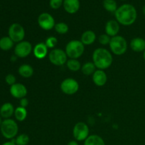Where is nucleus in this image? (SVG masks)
<instances>
[{
    "mask_svg": "<svg viewBox=\"0 0 145 145\" xmlns=\"http://www.w3.org/2000/svg\"><path fill=\"white\" fill-rule=\"evenodd\" d=\"M114 14L116 21L125 26L133 25L137 18V9L134 6L130 4H124L120 6Z\"/></svg>",
    "mask_w": 145,
    "mask_h": 145,
    "instance_id": "nucleus-1",
    "label": "nucleus"
},
{
    "mask_svg": "<svg viewBox=\"0 0 145 145\" xmlns=\"http://www.w3.org/2000/svg\"><path fill=\"white\" fill-rule=\"evenodd\" d=\"M92 60L97 69L105 70L111 66L113 57L111 52L106 48H99L93 51Z\"/></svg>",
    "mask_w": 145,
    "mask_h": 145,
    "instance_id": "nucleus-2",
    "label": "nucleus"
},
{
    "mask_svg": "<svg viewBox=\"0 0 145 145\" xmlns=\"http://www.w3.org/2000/svg\"><path fill=\"white\" fill-rule=\"evenodd\" d=\"M0 131L4 138L7 140H13L18 135V124L13 119H4L0 125Z\"/></svg>",
    "mask_w": 145,
    "mask_h": 145,
    "instance_id": "nucleus-3",
    "label": "nucleus"
},
{
    "mask_svg": "<svg viewBox=\"0 0 145 145\" xmlns=\"http://www.w3.org/2000/svg\"><path fill=\"white\" fill-rule=\"evenodd\" d=\"M65 50L69 59H78L84 52L85 45L81 40H72L67 44Z\"/></svg>",
    "mask_w": 145,
    "mask_h": 145,
    "instance_id": "nucleus-4",
    "label": "nucleus"
},
{
    "mask_svg": "<svg viewBox=\"0 0 145 145\" xmlns=\"http://www.w3.org/2000/svg\"><path fill=\"white\" fill-rule=\"evenodd\" d=\"M109 48L112 53L114 55L118 56L123 55L127 50V42L124 37L118 35L112 37L109 44Z\"/></svg>",
    "mask_w": 145,
    "mask_h": 145,
    "instance_id": "nucleus-5",
    "label": "nucleus"
},
{
    "mask_svg": "<svg viewBox=\"0 0 145 145\" xmlns=\"http://www.w3.org/2000/svg\"><path fill=\"white\" fill-rule=\"evenodd\" d=\"M67 55L65 50L59 48L52 49L48 54V58L52 65L55 66H62L67 62Z\"/></svg>",
    "mask_w": 145,
    "mask_h": 145,
    "instance_id": "nucleus-6",
    "label": "nucleus"
},
{
    "mask_svg": "<svg viewBox=\"0 0 145 145\" xmlns=\"http://www.w3.org/2000/svg\"><path fill=\"white\" fill-rule=\"evenodd\" d=\"M8 36L14 41V42H21L24 40L25 35L24 28L18 23L12 24L9 26L8 30Z\"/></svg>",
    "mask_w": 145,
    "mask_h": 145,
    "instance_id": "nucleus-7",
    "label": "nucleus"
},
{
    "mask_svg": "<svg viewBox=\"0 0 145 145\" xmlns=\"http://www.w3.org/2000/svg\"><path fill=\"white\" fill-rule=\"evenodd\" d=\"M72 133L76 141H85L89 136V126L84 122H79L74 126Z\"/></svg>",
    "mask_w": 145,
    "mask_h": 145,
    "instance_id": "nucleus-8",
    "label": "nucleus"
},
{
    "mask_svg": "<svg viewBox=\"0 0 145 145\" xmlns=\"http://www.w3.org/2000/svg\"><path fill=\"white\" fill-rule=\"evenodd\" d=\"M79 84L76 79L67 78L60 84V89L65 94L73 95L79 91Z\"/></svg>",
    "mask_w": 145,
    "mask_h": 145,
    "instance_id": "nucleus-9",
    "label": "nucleus"
},
{
    "mask_svg": "<svg viewBox=\"0 0 145 145\" xmlns=\"http://www.w3.org/2000/svg\"><path fill=\"white\" fill-rule=\"evenodd\" d=\"M33 45L30 42L23 40L18 42L14 47V54L17 57L25 58L33 52Z\"/></svg>",
    "mask_w": 145,
    "mask_h": 145,
    "instance_id": "nucleus-10",
    "label": "nucleus"
},
{
    "mask_svg": "<svg viewBox=\"0 0 145 145\" xmlns=\"http://www.w3.org/2000/svg\"><path fill=\"white\" fill-rule=\"evenodd\" d=\"M38 24L44 31H50L55 26V21L50 14L47 12L42 13L38 18Z\"/></svg>",
    "mask_w": 145,
    "mask_h": 145,
    "instance_id": "nucleus-11",
    "label": "nucleus"
},
{
    "mask_svg": "<svg viewBox=\"0 0 145 145\" xmlns=\"http://www.w3.org/2000/svg\"><path fill=\"white\" fill-rule=\"evenodd\" d=\"M10 93L15 99H21L25 98L28 93V90L25 85L21 83H16L10 86Z\"/></svg>",
    "mask_w": 145,
    "mask_h": 145,
    "instance_id": "nucleus-12",
    "label": "nucleus"
},
{
    "mask_svg": "<svg viewBox=\"0 0 145 145\" xmlns=\"http://www.w3.org/2000/svg\"><path fill=\"white\" fill-rule=\"evenodd\" d=\"M120 28V24L116 20H109L105 25V33L112 38L118 35Z\"/></svg>",
    "mask_w": 145,
    "mask_h": 145,
    "instance_id": "nucleus-13",
    "label": "nucleus"
},
{
    "mask_svg": "<svg viewBox=\"0 0 145 145\" xmlns=\"http://www.w3.org/2000/svg\"><path fill=\"white\" fill-rule=\"evenodd\" d=\"M92 80L97 86H103L108 81V76L104 70L96 69L92 75Z\"/></svg>",
    "mask_w": 145,
    "mask_h": 145,
    "instance_id": "nucleus-14",
    "label": "nucleus"
},
{
    "mask_svg": "<svg viewBox=\"0 0 145 145\" xmlns=\"http://www.w3.org/2000/svg\"><path fill=\"white\" fill-rule=\"evenodd\" d=\"M63 7L68 14H76L80 8V1L79 0H64Z\"/></svg>",
    "mask_w": 145,
    "mask_h": 145,
    "instance_id": "nucleus-15",
    "label": "nucleus"
},
{
    "mask_svg": "<svg viewBox=\"0 0 145 145\" xmlns=\"http://www.w3.org/2000/svg\"><path fill=\"white\" fill-rule=\"evenodd\" d=\"M33 52L35 58L38 59H42L46 57L48 55V48L45 42H39L34 46Z\"/></svg>",
    "mask_w": 145,
    "mask_h": 145,
    "instance_id": "nucleus-16",
    "label": "nucleus"
},
{
    "mask_svg": "<svg viewBox=\"0 0 145 145\" xmlns=\"http://www.w3.org/2000/svg\"><path fill=\"white\" fill-rule=\"evenodd\" d=\"M130 48L134 52H142L145 50V40L144 38L137 37L131 40L130 43Z\"/></svg>",
    "mask_w": 145,
    "mask_h": 145,
    "instance_id": "nucleus-17",
    "label": "nucleus"
},
{
    "mask_svg": "<svg viewBox=\"0 0 145 145\" xmlns=\"http://www.w3.org/2000/svg\"><path fill=\"white\" fill-rule=\"evenodd\" d=\"M15 108L11 103H5L0 107V116L2 118H10L14 114Z\"/></svg>",
    "mask_w": 145,
    "mask_h": 145,
    "instance_id": "nucleus-18",
    "label": "nucleus"
},
{
    "mask_svg": "<svg viewBox=\"0 0 145 145\" xmlns=\"http://www.w3.org/2000/svg\"><path fill=\"white\" fill-rule=\"evenodd\" d=\"M96 35L93 31H84L81 36V42L84 45H91L96 41Z\"/></svg>",
    "mask_w": 145,
    "mask_h": 145,
    "instance_id": "nucleus-19",
    "label": "nucleus"
},
{
    "mask_svg": "<svg viewBox=\"0 0 145 145\" xmlns=\"http://www.w3.org/2000/svg\"><path fill=\"white\" fill-rule=\"evenodd\" d=\"M18 72L21 76L28 79L33 75L34 70L31 65H28V64H24L18 67Z\"/></svg>",
    "mask_w": 145,
    "mask_h": 145,
    "instance_id": "nucleus-20",
    "label": "nucleus"
},
{
    "mask_svg": "<svg viewBox=\"0 0 145 145\" xmlns=\"http://www.w3.org/2000/svg\"><path fill=\"white\" fill-rule=\"evenodd\" d=\"M84 145H106V144L101 137L97 135H91L86 138Z\"/></svg>",
    "mask_w": 145,
    "mask_h": 145,
    "instance_id": "nucleus-21",
    "label": "nucleus"
},
{
    "mask_svg": "<svg viewBox=\"0 0 145 145\" xmlns=\"http://www.w3.org/2000/svg\"><path fill=\"white\" fill-rule=\"evenodd\" d=\"M14 42L8 36H4L0 39V49L4 51H8L14 47Z\"/></svg>",
    "mask_w": 145,
    "mask_h": 145,
    "instance_id": "nucleus-22",
    "label": "nucleus"
},
{
    "mask_svg": "<svg viewBox=\"0 0 145 145\" xmlns=\"http://www.w3.org/2000/svg\"><path fill=\"white\" fill-rule=\"evenodd\" d=\"M14 115L16 120L19 122H23L26 119L27 116H28V111L25 108L18 106L16 108H15Z\"/></svg>",
    "mask_w": 145,
    "mask_h": 145,
    "instance_id": "nucleus-23",
    "label": "nucleus"
},
{
    "mask_svg": "<svg viewBox=\"0 0 145 145\" xmlns=\"http://www.w3.org/2000/svg\"><path fill=\"white\" fill-rule=\"evenodd\" d=\"M96 67L93 62H87L84 64L83 65H82L81 70L84 75L90 76V75H93L95 71L96 70Z\"/></svg>",
    "mask_w": 145,
    "mask_h": 145,
    "instance_id": "nucleus-24",
    "label": "nucleus"
},
{
    "mask_svg": "<svg viewBox=\"0 0 145 145\" xmlns=\"http://www.w3.org/2000/svg\"><path fill=\"white\" fill-rule=\"evenodd\" d=\"M103 6L106 11L114 14L118 8L116 0H103Z\"/></svg>",
    "mask_w": 145,
    "mask_h": 145,
    "instance_id": "nucleus-25",
    "label": "nucleus"
},
{
    "mask_svg": "<svg viewBox=\"0 0 145 145\" xmlns=\"http://www.w3.org/2000/svg\"><path fill=\"white\" fill-rule=\"evenodd\" d=\"M68 69L72 72H77L82 68L80 62L77 59H69L66 63Z\"/></svg>",
    "mask_w": 145,
    "mask_h": 145,
    "instance_id": "nucleus-26",
    "label": "nucleus"
},
{
    "mask_svg": "<svg viewBox=\"0 0 145 145\" xmlns=\"http://www.w3.org/2000/svg\"><path fill=\"white\" fill-rule=\"evenodd\" d=\"M54 28H55V31L60 35H65V34L67 33V32L69 31V26L65 22L57 23Z\"/></svg>",
    "mask_w": 145,
    "mask_h": 145,
    "instance_id": "nucleus-27",
    "label": "nucleus"
},
{
    "mask_svg": "<svg viewBox=\"0 0 145 145\" xmlns=\"http://www.w3.org/2000/svg\"><path fill=\"white\" fill-rule=\"evenodd\" d=\"M29 141L30 138L26 134H21L14 139V142L16 145H27L29 143Z\"/></svg>",
    "mask_w": 145,
    "mask_h": 145,
    "instance_id": "nucleus-28",
    "label": "nucleus"
},
{
    "mask_svg": "<svg viewBox=\"0 0 145 145\" xmlns=\"http://www.w3.org/2000/svg\"><path fill=\"white\" fill-rule=\"evenodd\" d=\"M45 43L48 49H55L57 44V39L55 36H50L45 40Z\"/></svg>",
    "mask_w": 145,
    "mask_h": 145,
    "instance_id": "nucleus-29",
    "label": "nucleus"
},
{
    "mask_svg": "<svg viewBox=\"0 0 145 145\" xmlns=\"http://www.w3.org/2000/svg\"><path fill=\"white\" fill-rule=\"evenodd\" d=\"M99 42L101 45H107L110 44V40H111V37L109 36L107 34L104 33L101 35L99 37Z\"/></svg>",
    "mask_w": 145,
    "mask_h": 145,
    "instance_id": "nucleus-30",
    "label": "nucleus"
},
{
    "mask_svg": "<svg viewBox=\"0 0 145 145\" xmlns=\"http://www.w3.org/2000/svg\"><path fill=\"white\" fill-rule=\"evenodd\" d=\"M64 0H50V7L52 9H58L63 6Z\"/></svg>",
    "mask_w": 145,
    "mask_h": 145,
    "instance_id": "nucleus-31",
    "label": "nucleus"
},
{
    "mask_svg": "<svg viewBox=\"0 0 145 145\" xmlns=\"http://www.w3.org/2000/svg\"><path fill=\"white\" fill-rule=\"evenodd\" d=\"M5 82L7 84L11 86L12 85H14V84L16 83V76L14 74H7L6 76Z\"/></svg>",
    "mask_w": 145,
    "mask_h": 145,
    "instance_id": "nucleus-32",
    "label": "nucleus"
},
{
    "mask_svg": "<svg viewBox=\"0 0 145 145\" xmlns=\"http://www.w3.org/2000/svg\"><path fill=\"white\" fill-rule=\"evenodd\" d=\"M28 103H29V102H28V100L26 99V98H23V99H20V101H19V104L21 107H23V108H26L27 106H28Z\"/></svg>",
    "mask_w": 145,
    "mask_h": 145,
    "instance_id": "nucleus-33",
    "label": "nucleus"
},
{
    "mask_svg": "<svg viewBox=\"0 0 145 145\" xmlns=\"http://www.w3.org/2000/svg\"><path fill=\"white\" fill-rule=\"evenodd\" d=\"M2 145H16V144L15 142H14V140H11V141H8V142H4V144H2Z\"/></svg>",
    "mask_w": 145,
    "mask_h": 145,
    "instance_id": "nucleus-34",
    "label": "nucleus"
},
{
    "mask_svg": "<svg viewBox=\"0 0 145 145\" xmlns=\"http://www.w3.org/2000/svg\"><path fill=\"white\" fill-rule=\"evenodd\" d=\"M67 145H79V144H78V142L76 141V140H72V141L69 142Z\"/></svg>",
    "mask_w": 145,
    "mask_h": 145,
    "instance_id": "nucleus-35",
    "label": "nucleus"
},
{
    "mask_svg": "<svg viewBox=\"0 0 145 145\" xmlns=\"http://www.w3.org/2000/svg\"><path fill=\"white\" fill-rule=\"evenodd\" d=\"M142 11H143V14H144V15L145 16V5L143 7V8H142Z\"/></svg>",
    "mask_w": 145,
    "mask_h": 145,
    "instance_id": "nucleus-36",
    "label": "nucleus"
},
{
    "mask_svg": "<svg viewBox=\"0 0 145 145\" xmlns=\"http://www.w3.org/2000/svg\"><path fill=\"white\" fill-rule=\"evenodd\" d=\"M1 118H1V116H0V125H1V123H2V121H3L2 119H1Z\"/></svg>",
    "mask_w": 145,
    "mask_h": 145,
    "instance_id": "nucleus-37",
    "label": "nucleus"
},
{
    "mask_svg": "<svg viewBox=\"0 0 145 145\" xmlns=\"http://www.w3.org/2000/svg\"><path fill=\"white\" fill-rule=\"evenodd\" d=\"M143 58H144V59L145 61V50L143 52Z\"/></svg>",
    "mask_w": 145,
    "mask_h": 145,
    "instance_id": "nucleus-38",
    "label": "nucleus"
},
{
    "mask_svg": "<svg viewBox=\"0 0 145 145\" xmlns=\"http://www.w3.org/2000/svg\"><path fill=\"white\" fill-rule=\"evenodd\" d=\"M120 1H126V0H120Z\"/></svg>",
    "mask_w": 145,
    "mask_h": 145,
    "instance_id": "nucleus-39",
    "label": "nucleus"
}]
</instances>
